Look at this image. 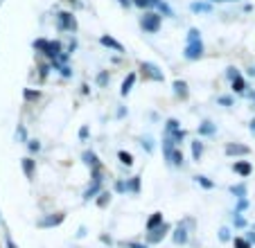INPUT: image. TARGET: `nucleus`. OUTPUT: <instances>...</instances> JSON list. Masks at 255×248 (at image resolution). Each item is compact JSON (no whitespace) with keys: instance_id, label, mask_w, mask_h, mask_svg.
Returning <instances> with one entry per match:
<instances>
[{"instance_id":"nucleus-1","label":"nucleus","mask_w":255,"mask_h":248,"mask_svg":"<svg viewBox=\"0 0 255 248\" xmlns=\"http://www.w3.org/2000/svg\"><path fill=\"white\" fill-rule=\"evenodd\" d=\"M203 52H206V48H203L201 38H199V41H188L183 48V57L188 59V61H199V59L203 57Z\"/></svg>"},{"instance_id":"nucleus-2","label":"nucleus","mask_w":255,"mask_h":248,"mask_svg":"<svg viewBox=\"0 0 255 248\" xmlns=\"http://www.w3.org/2000/svg\"><path fill=\"white\" fill-rule=\"evenodd\" d=\"M57 27L61 29V32H77V18H75V14H70V11H59L57 14Z\"/></svg>"},{"instance_id":"nucleus-3","label":"nucleus","mask_w":255,"mask_h":248,"mask_svg":"<svg viewBox=\"0 0 255 248\" xmlns=\"http://www.w3.org/2000/svg\"><path fill=\"white\" fill-rule=\"evenodd\" d=\"M140 27H142L144 32L156 34L160 29V16L154 14V11H147V14H142V18H140Z\"/></svg>"},{"instance_id":"nucleus-4","label":"nucleus","mask_w":255,"mask_h":248,"mask_svg":"<svg viewBox=\"0 0 255 248\" xmlns=\"http://www.w3.org/2000/svg\"><path fill=\"white\" fill-rule=\"evenodd\" d=\"M63 221H66V215H63V212H54V215H43L36 221V226H39V228H57Z\"/></svg>"},{"instance_id":"nucleus-5","label":"nucleus","mask_w":255,"mask_h":248,"mask_svg":"<svg viewBox=\"0 0 255 248\" xmlns=\"http://www.w3.org/2000/svg\"><path fill=\"white\" fill-rule=\"evenodd\" d=\"M140 70H142L144 77H149L151 81H163L165 79L163 70H160L156 63H151V61H142V63H140Z\"/></svg>"},{"instance_id":"nucleus-6","label":"nucleus","mask_w":255,"mask_h":248,"mask_svg":"<svg viewBox=\"0 0 255 248\" xmlns=\"http://www.w3.org/2000/svg\"><path fill=\"white\" fill-rule=\"evenodd\" d=\"M169 230H172V226L167 224V221H165L163 226H158V228L156 230H149V233H147V244H151V246H156V244H160L165 239V235L169 233Z\"/></svg>"},{"instance_id":"nucleus-7","label":"nucleus","mask_w":255,"mask_h":248,"mask_svg":"<svg viewBox=\"0 0 255 248\" xmlns=\"http://www.w3.org/2000/svg\"><path fill=\"white\" fill-rule=\"evenodd\" d=\"M172 239H174V244H176V246H183V244H188L190 233H188V228H185V224H178L176 228H174Z\"/></svg>"},{"instance_id":"nucleus-8","label":"nucleus","mask_w":255,"mask_h":248,"mask_svg":"<svg viewBox=\"0 0 255 248\" xmlns=\"http://www.w3.org/2000/svg\"><path fill=\"white\" fill-rule=\"evenodd\" d=\"M226 156H249L251 153V149L246 147V144H237V142H228L226 144Z\"/></svg>"},{"instance_id":"nucleus-9","label":"nucleus","mask_w":255,"mask_h":248,"mask_svg":"<svg viewBox=\"0 0 255 248\" xmlns=\"http://www.w3.org/2000/svg\"><path fill=\"white\" fill-rule=\"evenodd\" d=\"M100 43L104 45V48H109V50H116V52H122V50H125L120 41H116V38L109 36V34H102V36H100Z\"/></svg>"},{"instance_id":"nucleus-10","label":"nucleus","mask_w":255,"mask_h":248,"mask_svg":"<svg viewBox=\"0 0 255 248\" xmlns=\"http://www.w3.org/2000/svg\"><path fill=\"white\" fill-rule=\"evenodd\" d=\"M233 172H235V174H240L242 178H246V176H251V172H253V167H251V162H249V160H237L235 165H233Z\"/></svg>"},{"instance_id":"nucleus-11","label":"nucleus","mask_w":255,"mask_h":248,"mask_svg":"<svg viewBox=\"0 0 255 248\" xmlns=\"http://www.w3.org/2000/svg\"><path fill=\"white\" fill-rule=\"evenodd\" d=\"M172 88H174V95L176 97H181V100H188L190 97V91H188V84H185L183 79H176L172 84Z\"/></svg>"},{"instance_id":"nucleus-12","label":"nucleus","mask_w":255,"mask_h":248,"mask_svg":"<svg viewBox=\"0 0 255 248\" xmlns=\"http://www.w3.org/2000/svg\"><path fill=\"white\" fill-rule=\"evenodd\" d=\"M100 192H102V183L93 181L91 185L84 190V201H91V199H95V196H100Z\"/></svg>"},{"instance_id":"nucleus-13","label":"nucleus","mask_w":255,"mask_h":248,"mask_svg":"<svg viewBox=\"0 0 255 248\" xmlns=\"http://www.w3.org/2000/svg\"><path fill=\"white\" fill-rule=\"evenodd\" d=\"M217 133V124H212L210 120H206V122L199 124V135H203V138H210V135Z\"/></svg>"},{"instance_id":"nucleus-14","label":"nucleus","mask_w":255,"mask_h":248,"mask_svg":"<svg viewBox=\"0 0 255 248\" xmlns=\"http://www.w3.org/2000/svg\"><path fill=\"white\" fill-rule=\"evenodd\" d=\"M163 224H165L163 212H154V215L147 219V226H144V228H147V233H149V230H156L158 226H163Z\"/></svg>"},{"instance_id":"nucleus-15","label":"nucleus","mask_w":255,"mask_h":248,"mask_svg":"<svg viewBox=\"0 0 255 248\" xmlns=\"http://www.w3.org/2000/svg\"><path fill=\"white\" fill-rule=\"evenodd\" d=\"M84 162H86L91 169H100L102 167V162H100V158H97V153L95 151H84Z\"/></svg>"},{"instance_id":"nucleus-16","label":"nucleus","mask_w":255,"mask_h":248,"mask_svg":"<svg viewBox=\"0 0 255 248\" xmlns=\"http://www.w3.org/2000/svg\"><path fill=\"white\" fill-rule=\"evenodd\" d=\"M133 84H135V72H129L127 75V79L122 81V88H120V95L122 97H127L131 93V88H133Z\"/></svg>"},{"instance_id":"nucleus-17","label":"nucleus","mask_w":255,"mask_h":248,"mask_svg":"<svg viewBox=\"0 0 255 248\" xmlns=\"http://www.w3.org/2000/svg\"><path fill=\"white\" fill-rule=\"evenodd\" d=\"M231 86H233V93H237V95H246V79L242 75L231 81Z\"/></svg>"},{"instance_id":"nucleus-18","label":"nucleus","mask_w":255,"mask_h":248,"mask_svg":"<svg viewBox=\"0 0 255 248\" xmlns=\"http://www.w3.org/2000/svg\"><path fill=\"white\" fill-rule=\"evenodd\" d=\"M190 11H192V14H210L212 5L210 2H192V5H190Z\"/></svg>"},{"instance_id":"nucleus-19","label":"nucleus","mask_w":255,"mask_h":248,"mask_svg":"<svg viewBox=\"0 0 255 248\" xmlns=\"http://www.w3.org/2000/svg\"><path fill=\"white\" fill-rule=\"evenodd\" d=\"M176 151V142H174L172 138H169V135H165V140H163V153H165V158H172V153Z\"/></svg>"},{"instance_id":"nucleus-20","label":"nucleus","mask_w":255,"mask_h":248,"mask_svg":"<svg viewBox=\"0 0 255 248\" xmlns=\"http://www.w3.org/2000/svg\"><path fill=\"white\" fill-rule=\"evenodd\" d=\"M20 165H23L25 176L32 178L34 176V169H36V160H32V158H23V160H20Z\"/></svg>"},{"instance_id":"nucleus-21","label":"nucleus","mask_w":255,"mask_h":248,"mask_svg":"<svg viewBox=\"0 0 255 248\" xmlns=\"http://www.w3.org/2000/svg\"><path fill=\"white\" fill-rule=\"evenodd\" d=\"M158 2H160V0H133V5L140 7V9H144V11L156 9V7H158Z\"/></svg>"},{"instance_id":"nucleus-22","label":"nucleus","mask_w":255,"mask_h":248,"mask_svg":"<svg viewBox=\"0 0 255 248\" xmlns=\"http://www.w3.org/2000/svg\"><path fill=\"white\" fill-rule=\"evenodd\" d=\"M190 149H192V160H201V156H203V142L201 140L190 142Z\"/></svg>"},{"instance_id":"nucleus-23","label":"nucleus","mask_w":255,"mask_h":248,"mask_svg":"<svg viewBox=\"0 0 255 248\" xmlns=\"http://www.w3.org/2000/svg\"><path fill=\"white\" fill-rule=\"evenodd\" d=\"M178 129H181V124H178V120H176V118H169L167 122H165V135L176 133Z\"/></svg>"},{"instance_id":"nucleus-24","label":"nucleus","mask_w":255,"mask_h":248,"mask_svg":"<svg viewBox=\"0 0 255 248\" xmlns=\"http://www.w3.org/2000/svg\"><path fill=\"white\" fill-rule=\"evenodd\" d=\"M231 194L235 196V199H246V185H244V183L231 185Z\"/></svg>"},{"instance_id":"nucleus-25","label":"nucleus","mask_w":255,"mask_h":248,"mask_svg":"<svg viewBox=\"0 0 255 248\" xmlns=\"http://www.w3.org/2000/svg\"><path fill=\"white\" fill-rule=\"evenodd\" d=\"M32 45H34V50H39L41 54H45L50 50V41H45V38H36Z\"/></svg>"},{"instance_id":"nucleus-26","label":"nucleus","mask_w":255,"mask_h":248,"mask_svg":"<svg viewBox=\"0 0 255 248\" xmlns=\"http://www.w3.org/2000/svg\"><path fill=\"white\" fill-rule=\"evenodd\" d=\"M194 181H197L199 185L203 187V190H212V187H215V183H212L208 176H203V174H199V176H194Z\"/></svg>"},{"instance_id":"nucleus-27","label":"nucleus","mask_w":255,"mask_h":248,"mask_svg":"<svg viewBox=\"0 0 255 248\" xmlns=\"http://www.w3.org/2000/svg\"><path fill=\"white\" fill-rule=\"evenodd\" d=\"M95 203H97V208H106V205L111 203V194H109V192H100V196L95 199Z\"/></svg>"},{"instance_id":"nucleus-28","label":"nucleus","mask_w":255,"mask_h":248,"mask_svg":"<svg viewBox=\"0 0 255 248\" xmlns=\"http://www.w3.org/2000/svg\"><path fill=\"white\" fill-rule=\"evenodd\" d=\"M95 81H97V86H100V88H106V86H109V81H111V75H109L106 70H102L100 75H97Z\"/></svg>"},{"instance_id":"nucleus-29","label":"nucleus","mask_w":255,"mask_h":248,"mask_svg":"<svg viewBox=\"0 0 255 248\" xmlns=\"http://www.w3.org/2000/svg\"><path fill=\"white\" fill-rule=\"evenodd\" d=\"M118 160H120L125 167H131V165H133V156H131L129 151H120L118 153Z\"/></svg>"},{"instance_id":"nucleus-30","label":"nucleus","mask_w":255,"mask_h":248,"mask_svg":"<svg viewBox=\"0 0 255 248\" xmlns=\"http://www.w3.org/2000/svg\"><path fill=\"white\" fill-rule=\"evenodd\" d=\"M23 97H25L27 102H39V100H41V93H39V91H32V88H25V91H23Z\"/></svg>"},{"instance_id":"nucleus-31","label":"nucleus","mask_w":255,"mask_h":248,"mask_svg":"<svg viewBox=\"0 0 255 248\" xmlns=\"http://www.w3.org/2000/svg\"><path fill=\"white\" fill-rule=\"evenodd\" d=\"M169 165H174V167H183V153L178 151V149L172 153V158H169Z\"/></svg>"},{"instance_id":"nucleus-32","label":"nucleus","mask_w":255,"mask_h":248,"mask_svg":"<svg viewBox=\"0 0 255 248\" xmlns=\"http://www.w3.org/2000/svg\"><path fill=\"white\" fill-rule=\"evenodd\" d=\"M127 190L133 192V194H138L140 192V176H133L131 181H127Z\"/></svg>"},{"instance_id":"nucleus-33","label":"nucleus","mask_w":255,"mask_h":248,"mask_svg":"<svg viewBox=\"0 0 255 248\" xmlns=\"http://www.w3.org/2000/svg\"><path fill=\"white\" fill-rule=\"evenodd\" d=\"M140 144H142V149H144L147 153L154 151V140H151V135H144V138L140 140Z\"/></svg>"},{"instance_id":"nucleus-34","label":"nucleus","mask_w":255,"mask_h":248,"mask_svg":"<svg viewBox=\"0 0 255 248\" xmlns=\"http://www.w3.org/2000/svg\"><path fill=\"white\" fill-rule=\"evenodd\" d=\"M156 9L160 11V14H165V16H169V18H174V11H172V7L167 5V2H163V0H160L158 2V7H156Z\"/></svg>"},{"instance_id":"nucleus-35","label":"nucleus","mask_w":255,"mask_h":248,"mask_svg":"<svg viewBox=\"0 0 255 248\" xmlns=\"http://www.w3.org/2000/svg\"><path fill=\"white\" fill-rule=\"evenodd\" d=\"M169 138H172V140H174V142H176V144H181V142H183L185 138H188V133H185L183 129H178L176 133H172V135H169Z\"/></svg>"},{"instance_id":"nucleus-36","label":"nucleus","mask_w":255,"mask_h":248,"mask_svg":"<svg viewBox=\"0 0 255 248\" xmlns=\"http://www.w3.org/2000/svg\"><path fill=\"white\" fill-rule=\"evenodd\" d=\"M233 244H235V248H251V242L246 237H235Z\"/></svg>"},{"instance_id":"nucleus-37","label":"nucleus","mask_w":255,"mask_h":248,"mask_svg":"<svg viewBox=\"0 0 255 248\" xmlns=\"http://www.w3.org/2000/svg\"><path fill=\"white\" fill-rule=\"evenodd\" d=\"M233 226H235V228H246V219L242 215H233Z\"/></svg>"},{"instance_id":"nucleus-38","label":"nucleus","mask_w":255,"mask_h":248,"mask_svg":"<svg viewBox=\"0 0 255 248\" xmlns=\"http://www.w3.org/2000/svg\"><path fill=\"white\" fill-rule=\"evenodd\" d=\"M27 149H29V153H39L41 151V142L39 140H27Z\"/></svg>"},{"instance_id":"nucleus-39","label":"nucleus","mask_w":255,"mask_h":248,"mask_svg":"<svg viewBox=\"0 0 255 248\" xmlns=\"http://www.w3.org/2000/svg\"><path fill=\"white\" fill-rule=\"evenodd\" d=\"M199 38H201V32H199L197 27H190L188 29V41H199ZM188 41H185V43H188Z\"/></svg>"},{"instance_id":"nucleus-40","label":"nucleus","mask_w":255,"mask_h":248,"mask_svg":"<svg viewBox=\"0 0 255 248\" xmlns=\"http://www.w3.org/2000/svg\"><path fill=\"white\" fill-rule=\"evenodd\" d=\"M219 242H231V228H219Z\"/></svg>"},{"instance_id":"nucleus-41","label":"nucleus","mask_w":255,"mask_h":248,"mask_svg":"<svg viewBox=\"0 0 255 248\" xmlns=\"http://www.w3.org/2000/svg\"><path fill=\"white\" fill-rule=\"evenodd\" d=\"M16 138L23 140V142H27V131H25L23 124H18V129H16Z\"/></svg>"},{"instance_id":"nucleus-42","label":"nucleus","mask_w":255,"mask_h":248,"mask_svg":"<svg viewBox=\"0 0 255 248\" xmlns=\"http://www.w3.org/2000/svg\"><path fill=\"white\" fill-rule=\"evenodd\" d=\"M246 208H249V201H246V199H237V208H235L237 215H242V212H244Z\"/></svg>"},{"instance_id":"nucleus-43","label":"nucleus","mask_w":255,"mask_h":248,"mask_svg":"<svg viewBox=\"0 0 255 248\" xmlns=\"http://www.w3.org/2000/svg\"><path fill=\"white\" fill-rule=\"evenodd\" d=\"M50 68H54V66H52V63H43V66H41V68H39V75H41V79H45V77H48Z\"/></svg>"},{"instance_id":"nucleus-44","label":"nucleus","mask_w":255,"mask_h":248,"mask_svg":"<svg viewBox=\"0 0 255 248\" xmlns=\"http://www.w3.org/2000/svg\"><path fill=\"white\" fill-rule=\"evenodd\" d=\"M217 102L222 106H233V97H228V95H222V97H217Z\"/></svg>"},{"instance_id":"nucleus-45","label":"nucleus","mask_w":255,"mask_h":248,"mask_svg":"<svg viewBox=\"0 0 255 248\" xmlns=\"http://www.w3.org/2000/svg\"><path fill=\"white\" fill-rule=\"evenodd\" d=\"M235 77H240V72H237V68H228V70H226V79H228V81H233V79H235Z\"/></svg>"},{"instance_id":"nucleus-46","label":"nucleus","mask_w":255,"mask_h":248,"mask_svg":"<svg viewBox=\"0 0 255 248\" xmlns=\"http://www.w3.org/2000/svg\"><path fill=\"white\" fill-rule=\"evenodd\" d=\"M116 192H120V194L129 192V190H127V183H125V181H118V183H116Z\"/></svg>"},{"instance_id":"nucleus-47","label":"nucleus","mask_w":255,"mask_h":248,"mask_svg":"<svg viewBox=\"0 0 255 248\" xmlns=\"http://www.w3.org/2000/svg\"><path fill=\"white\" fill-rule=\"evenodd\" d=\"M127 248H149V246H147V244H138V242H129Z\"/></svg>"},{"instance_id":"nucleus-48","label":"nucleus","mask_w":255,"mask_h":248,"mask_svg":"<svg viewBox=\"0 0 255 248\" xmlns=\"http://www.w3.org/2000/svg\"><path fill=\"white\" fill-rule=\"evenodd\" d=\"M88 138V126H82L79 129V140H86Z\"/></svg>"},{"instance_id":"nucleus-49","label":"nucleus","mask_w":255,"mask_h":248,"mask_svg":"<svg viewBox=\"0 0 255 248\" xmlns=\"http://www.w3.org/2000/svg\"><path fill=\"white\" fill-rule=\"evenodd\" d=\"M59 70H61V75H63V77H72V70H70L68 66H61Z\"/></svg>"},{"instance_id":"nucleus-50","label":"nucleus","mask_w":255,"mask_h":248,"mask_svg":"<svg viewBox=\"0 0 255 248\" xmlns=\"http://www.w3.org/2000/svg\"><path fill=\"white\" fill-rule=\"evenodd\" d=\"M118 2H120L122 7H127V9H129V7L133 5V0H118Z\"/></svg>"},{"instance_id":"nucleus-51","label":"nucleus","mask_w":255,"mask_h":248,"mask_svg":"<svg viewBox=\"0 0 255 248\" xmlns=\"http://www.w3.org/2000/svg\"><path fill=\"white\" fill-rule=\"evenodd\" d=\"M84 237H86V228H84V226H82V228L77 230V239H84Z\"/></svg>"},{"instance_id":"nucleus-52","label":"nucleus","mask_w":255,"mask_h":248,"mask_svg":"<svg viewBox=\"0 0 255 248\" xmlns=\"http://www.w3.org/2000/svg\"><path fill=\"white\" fill-rule=\"evenodd\" d=\"M246 239H249L251 244H255V230H251V233H246Z\"/></svg>"},{"instance_id":"nucleus-53","label":"nucleus","mask_w":255,"mask_h":248,"mask_svg":"<svg viewBox=\"0 0 255 248\" xmlns=\"http://www.w3.org/2000/svg\"><path fill=\"white\" fill-rule=\"evenodd\" d=\"M5 244H7V248H16V244L11 242V237H9V235H7V237H5Z\"/></svg>"},{"instance_id":"nucleus-54","label":"nucleus","mask_w":255,"mask_h":248,"mask_svg":"<svg viewBox=\"0 0 255 248\" xmlns=\"http://www.w3.org/2000/svg\"><path fill=\"white\" fill-rule=\"evenodd\" d=\"M100 239H102V242H104V244H109V246H111V244H113V239H111V237H109V235H102V237H100Z\"/></svg>"},{"instance_id":"nucleus-55","label":"nucleus","mask_w":255,"mask_h":248,"mask_svg":"<svg viewBox=\"0 0 255 248\" xmlns=\"http://www.w3.org/2000/svg\"><path fill=\"white\" fill-rule=\"evenodd\" d=\"M249 129H251V133H253V135H255V118H253V120H251V124H249Z\"/></svg>"},{"instance_id":"nucleus-56","label":"nucleus","mask_w":255,"mask_h":248,"mask_svg":"<svg viewBox=\"0 0 255 248\" xmlns=\"http://www.w3.org/2000/svg\"><path fill=\"white\" fill-rule=\"evenodd\" d=\"M249 75H251V77H255V66H251V68H249Z\"/></svg>"},{"instance_id":"nucleus-57","label":"nucleus","mask_w":255,"mask_h":248,"mask_svg":"<svg viewBox=\"0 0 255 248\" xmlns=\"http://www.w3.org/2000/svg\"><path fill=\"white\" fill-rule=\"evenodd\" d=\"M210 2H226V0H210Z\"/></svg>"},{"instance_id":"nucleus-58","label":"nucleus","mask_w":255,"mask_h":248,"mask_svg":"<svg viewBox=\"0 0 255 248\" xmlns=\"http://www.w3.org/2000/svg\"><path fill=\"white\" fill-rule=\"evenodd\" d=\"M251 100H253V106H255V93H253V95H251Z\"/></svg>"},{"instance_id":"nucleus-59","label":"nucleus","mask_w":255,"mask_h":248,"mask_svg":"<svg viewBox=\"0 0 255 248\" xmlns=\"http://www.w3.org/2000/svg\"><path fill=\"white\" fill-rule=\"evenodd\" d=\"M226 2H228V0H226ZM235 2H237V0H235Z\"/></svg>"}]
</instances>
